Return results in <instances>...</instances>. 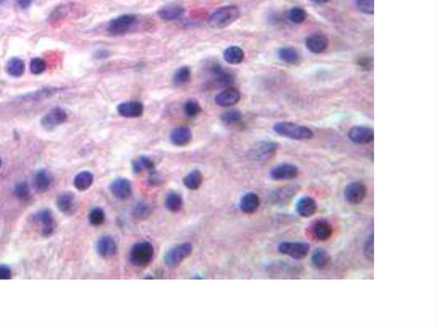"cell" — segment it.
Returning <instances> with one entry per match:
<instances>
[{"instance_id": "cell-1", "label": "cell", "mask_w": 438, "mask_h": 327, "mask_svg": "<svg viewBox=\"0 0 438 327\" xmlns=\"http://www.w3.org/2000/svg\"><path fill=\"white\" fill-rule=\"evenodd\" d=\"M240 15L241 11L237 6H223L212 13L208 23L213 28H224L238 20Z\"/></svg>"}, {"instance_id": "cell-2", "label": "cell", "mask_w": 438, "mask_h": 327, "mask_svg": "<svg viewBox=\"0 0 438 327\" xmlns=\"http://www.w3.org/2000/svg\"><path fill=\"white\" fill-rule=\"evenodd\" d=\"M274 131L282 137L295 140H307L313 138L310 128L290 122H278L274 126Z\"/></svg>"}, {"instance_id": "cell-3", "label": "cell", "mask_w": 438, "mask_h": 327, "mask_svg": "<svg viewBox=\"0 0 438 327\" xmlns=\"http://www.w3.org/2000/svg\"><path fill=\"white\" fill-rule=\"evenodd\" d=\"M154 249L149 242H139L132 247L129 252V261L139 268H143L152 262Z\"/></svg>"}, {"instance_id": "cell-4", "label": "cell", "mask_w": 438, "mask_h": 327, "mask_svg": "<svg viewBox=\"0 0 438 327\" xmlns=\"http://www.w3.org/2000/svg\"><path fill=\"white\" fill-rule=\"evenodd\" d=\"M192 251L193 246L189 243H183L172 247L164 255V264L170 268H177L185 259L190 256Z\"/></svg>"}, {"instance_id": "cell-5", "label": "cell", "mask_w": 438, "mask_h": 327, "mask_svg": "<svg viewBox=\"0 0 438 327\" xmlns=\"http://www.w3.org/2000/svg\"><path fill=\"white\" fill-rule=\"evenodd\" d=\"M137 16L134 14H125L115 18L108 24L107 31L111 35H123L136 25Z\"/></svg>"}, {"instance_id": "cell-6", "label": "cell", "mask_w": 438, "mask_h": 327, "mask_svg": "<svg viewBox=\"0 0 438 327\" xmlns=\"http://www.w3.org/2000/svg\"><path fill=\"white\" fill-rule=\"evenodd\" d=\"M301 190V186L297 184H290L277 188V190H273L270 195V200L271 203L274 205L283 207L289 203V202L296 196L299 190Z\"/></svg>"}, {"instance_id": "cell-7", "label": "cell", "mask_w": 438, "mask_h": 327, "mask_svg": "<svg viewBox=\"0 0 438 327\" xmlns=\"http://www.w3.org/2000/svg\"><path fill=\"white\" fill-rule=\"evenodd\" d=\"M309 235L315 240L324 242L331 238L333 233L332 224L326 219L319 218L313 220L308 226Z\"/></svg>"}, {"instance_id": "cell-8", "label": "cell", "mask_w": 438, "mask_h": 327, "mask_svg": "<svg viewBox=\"0 0 438 327\" xmlns=\"http://www.w3.org/2000/svg\"><path fill=\"white\" fill-rule=\"evenodd\" d=\"M310 250V245L304 242H283L278 245V251L295 260L307 257Z\"/></svg>"}, {"instance_id": "cell-9", "label": "cell", "mask_w": 438, "mask_h": 327, "mask_svg": "<svg viewBox=\"0 0 438 327\" xmlns=\"http://www.w3.org/2000/svg\"><path fill=\"white\" fill-rule=\"evenodd\" d=\"M279 144L274 141H261L250 151V158L258 162L266 161L277 153Z\"/></svg>"}, {"instance_id": "cell-10", "label": "cell", "mask_w": 438, "mask_h": 327, "mask_svg": "<svg viewBox=\"0 0 438 327\" xmlns=\"http://www.w3.org/2000/svg\"><path fill=\"white\" fill-rule=\"evenodd\" d=\"M34 220L40 226V232L44 237H50L56 229V221L50 209H42L34 215Z\"/></svg>"}, {"instance_id": "cell-11", "label": "cell", "mask_w": 438, "mask_h": 327, "mask_svg": "<svg viewBox=\"0 0 438 327\" xmlns=\"http://www.w3.org/2000/svg\"><path fill=\"white\" fill-rule=\"evenodd\" d=\"M367 196V187L366 185L360 181H354L347 184L344 190V196L347 202L356 205L363 202Z\"/></svg>"}, {"instance_id": "cell-12", "label": "cell", "mask_w": 438, "mask_h": 327, "mask_svg": "<svg viewBox=\"0 0 438 327\" xmlns=\"http://www.w3.org/2000/svg\"><path fill=\"white\" fill-rule=\"evenodd\" d=\"M299 169L297 166L291 164H283L277 165L270 172V176L273 180H290L298 176Z\"/></svg>"}, {"instance_id": "cell-13", "label": "cell", "mask_w": 438, "mask_h": 327, "mask_svg": "<svg viewBox=\"0 0 438 327\" xmlns=\"http://www.w3.org/2000/svg\"><path fill=\"white\" fill-rule=\"evenodd\" d=\"M210 75L213 83L219 86H229L234 83L235 78L234 75L226 71L225 69L219 65L218 63H213L209 68Z\"/></svg>"}, {"instance_id": "cell-14", "label": "cell", "mask_w": 438, "mask_h": 327, "mask_svg": "<svg viewBox=\"0 0 438 327\" xmlns=\"http://www.w3.org/2000/svg\"><path fill=\"white\" fill-rule=\"evenodd\" d=\"M68 116L61 108H54L45 114L41 119V125L46 130H52L57 126L66 122Z\"/></svg>"}, {"instance_id": "cell-15", "label": "cell", "mask_w": 438, "mask_h": 327, "mask_svg": "<svg viewBox=\"0 0 438 327\" xmlns=\"http://www.w3.org/2000/svg\"><path fill=\"white\" fill-rule=\"evenodd\" d=\"M349 140L355 144H370L374 140V132L365 126H355L349 130Z\"/></svg>"}, {"instance_id": "cell-16", "label": "cell", "mask_w": 438, "mask_h": 327, "mask_svg": "<svg viewBox=\"0 0 438 327\" xmlns=\"http://www.w3.org/2000/svg\"><path fill=\"white\" fill-rule=\"evenodd\" d=\"M110 189L116 199L123 201L131 196L132 184L127 178H116L110 184Z\"/></svg>"}, {"instance_id": "cell-17", "label": "cell", "mask_w": 438, "mask_h": 327, "mask_svg": "<svg viewBox=\"0 0 438 327\" xmlns=\"http://www.w3.org/2000/svg\"><path fill=\"white\" fill-rule=\"evenodd\" d=\"M241 99V93L234 87H228L221 92L215 98L216 104L221 107H231L237 104Z\"/></svg>"}, {"instance_id": "cell-18", "label": "cell", "mask_w": 438, "mask_h": 327, "mask_svg": "<svg viewBox=\"0 0 438 327\" xmlns=\"http://www.w3.org/2000/svg\"><path fill=\"white\" fill-rule=\"evenodd\" d=\"M143 104L139 101L124 102L118 105L117 112L125 118H137L142 116Z\"/></svg>"}, {"instance_id": "cell-19", "label": "cell", "mask_w": 438, "mask_h": 327, "mask_svg": "<svg viewBox=\"0 0 438 327\" xmlns=\"http://www.w3.org/2000/svg\"><path fill=\"white\" fill-rule=\"evenodd\" d=\"M317 209L318 204L312 196H302L296 203V211L302 217H312L316 213Z\"/></svg>"}, {"instance_id": "cell-20", "label": "cell", "mask_w": 438, "mask_h": 327, "mask_svg": "<svg viewBox=\"0 0 438 327\" xmlns=\"http://www.w3.org/2000/svg\"><path fill=\"white\" fill-rule=\"evenodd\" d=\"M328 45V38L320 33L312 34L306 40V46L312 53H322L327 49Z\"/></svg>"}, {"instance_id": "cell-21", "label": "cell", "mask_w": 438, "mask_h": 327, "mask_svg": "<svg viewBox=\"0 0 438 327\" xmlns=\"http://www.w3.org/2000/svg\"><path fill=\"white\" fill-rule=\"evenodd\" d=\"M96 249L99 256L104 258H108L116 254L117 246L113 238H111L110 236H103L97 242Z\"/></svg>"}, {"instance_id": "cell-22", "label": "cell", "mask_w": 438, "mask_h": 327, "mask_svg": "<svg viewBox=\"0 0 438 327\" xmlns=\"http://www.w3.org/2000/svg\"><path fill=\"white\" fill-rule=\"evenodd\" d=\"M311 261L313 267L318 270H324L331 264V256L330 253L324 248H317L313 250Z\"/></svg>"}, {"instance_id": "cell-23", "label": "cell", "mask_w": 438, "mask_h": 327, "mask_svg": "<svg viewBox=\"0 0 438 327\" xmlns=\"http://www.w3.org/2000/svg\"><path fill=\"white\" fill-rule=\"evenodd\" d=\"M57 206L60 211L63 214H74L76 209L75 196L72 192H64L61 194L57 200Z\"/></svg>"}, {"instance_id": "cell-24", "label": "cell", "mask_w": 438, "mask_h": 327, "mask_svg": "<svg viewBox=\"0 0 438 327\" xmlns=\"http://www.w3.org/2000/svg\"><path fill=\"white\" fill-rule=\"evenodd\" d=\"M185 9L179 4H169L158 9V15L164 21L178 20L184 15Z\"/></svg>"}, {"instance_id": "cell-25", "label": "cell", "mask_w": 438, "mask_h": 327, "mask_svg": "<svg viewBox=\"0 0 438 327\" xmlns=\"http://www.w3.org/2000/svg\"><path fill=\"white\" fill-rule=\"evenodd\" d=\"M260 205V197L254 192L245 194L239 203L241 210L246 214H253L254 212H256Z\"/></svg>"}, {"instance_id": "cell-26", "label": "cell", "mask_w": 438, "mask_h": 327, "mask_svg": "<svg viewBox=\"0 0 438 327\" xmlns=\"http://www.w3.org/2000/svg\"><path fill=\"white\" fill-rule=\"evenodd\" d=\"M192 137L193 136L189 128L180 127L174 129L170 134V141L175 146H185L190 143Z\"/></svg>"}, {"instance_id": "cell-27", "label": "cell", "mask_w": 438, "mask_h": 327, "mask_svg": "<svg viewBox=\"0 0 438 327\" xmlns=\"http://www.w3.org/2000/svg\"><path fill=\"white\" fill-rule=\"evenodd\" d=\"M52 177L51 173L45 169L39 170L33 177V186L38 192H45L51 186Z\"/></svg>"}, {"instance_id": "cell-28", "label": "cell", "mask_w": 438, "mask_h": 327, "mask_svg": "<svg viewBox=\"0 0 438 327\" xmlns=\"http://www.w3.org/2000/svg\"><path fill=\"white\" fill-rule=\"evenodd\" d=\"M224 57L227 63L236 65L242 63L244 60L245 53L242 48L232 45L224 51Z\"/></svg>"}, {"instance_id": "cell-29", "label": "cell", "mask_w": 438, "mask_h": 327, "mask_svg": "<svg viewBox=\"0 0 438 327\" xmlns=\"http://www.w3.org/2000/svg\"><path fill=\"white\" fill-rule=\"evenodd\" d=\"M92 182H93V175H92V172H88V171H82L75 176V179H74V185L78 190L84 191V190H87V189L91 187Z\"/></svg>"}, {"instance_id": "cell-30", "label": "cell", "mask_w": 438, "mask_h": 327, "mask_svg": "<svg viewBox=\"0 0 438 327\" xmlns=\"http://www.w3.org/2000/svg\"><path fill=\"white\" fill-rule=\"evenodd\" d=\"M277 55L281 61L288 64H295L299 62L300 56L298 51L294 47H282L277 51Z\"/></svg>"}, {"instance_id": "cell-31", "label": "cell", "mask_w": 438, "mask_h": 327, "mask_svg": "<svg viewBox=\"0 0 438 327\" xmlns=\"http://www.w3.org/2000/svg\"><path fill=\"white\" fill-rule=\"evenodd\" d=\"M132 166H133V171L135 173H140L143 171H148L150 172L155 170L154 163L146 156H140L139 158H136L133 162Z\"/></svg>"}, {"instance_id": "cell-32", "label": "cell", "mask_w": 438, "mask_h": 327, "mask_svg": "<svg viewBox=\"0 0 438 327\" xmlns=\"http://www.w3.org/2000/svg\"><path fill=\"white\" fill-rule=\"evenodd\" d=\"M183 205L182 196L176 191H171L165 198V207L172 213H177L182 209Z\"/></svg>"}, {"instance_id": "cell-33", "label": "cell", "mask_w": 438, "mask_h": 327, "mask_svg": "<svg viewBox=\"0 0 438 327\" xmlns=\"http://www.w3.org/2000/svg\"><path fill=\"white\" fill-rule=\"evenodd\" d=\"M203 174L200 170H194L185 176L183 184L189 190H197L202 184Z\"/></svg>"}, {"instance_id": "cell-34", "label": "cell", "mask_w": 438, "mask_h": 327, "mask_svg": "<svg viewBox=\"0 0 438 327\" xmlns=\"http://www.w3.org/2000/svg\"><path fill=\"white\" fill-rule=\"evenodd\" d=\"M6 69H7V72L9 75L14 76V77H20L23 75L24 71H25V64H24L23 61L20 58L13 57L8 61Z\"/></svg>"}, {"instance_id": "cell-35", "label": "cell", "mask_w": 438, "mask_h": 327, "mask_svg": "<svg viewBox=\"0 0 438 327\" xmlns=\"http://www.w3.org/2000/svg\"><path fill=\"white\" fill-rule=\"evenodd\" d=\"M191 69L183 66L182 68L177 69L173 76V83L176 86H182L188 84L190 81Z\"/></svg>"}, {"instance_id": "cell-36", "label": "cell", "mask_w": 438, "mask_h": 327, "mask_svg": "<svg viewBox=\"0 0 438 327\" xmlns=\"http://www.w3.org/2000/svg\"><path fill=\"white\" fill-rule=\"evenodd\" d=\"M271 268H272V272L275 274L280 275L281 278H283V275H284L283 276L284 278H289V274H295L296 271H297L294 265H289L285 262H280L274 263Z\"/></svg>"}, {"instance_id": "cell-37", "label": "cell", "mask_w": 438, "mask_h": 327, "mask_svg": "<svg viewBox=\"0 0 438 327\" xmlns=\"http://www.w3.org/2000/svg\"><path fill=\"white\" fill-rule=\"evenodd\" d=\"M221 119H222V122L226 125H236L242 121V115L239 110H229L222 115Z\"/></svg>"}, {"instance_id": "cell-38", "label": "cell", "mask_w": 438, "mask_h": 327, "mask_svg": "<svg viewBox=\"0 0 438 327\" xmlns=\"http://www.w3.org/2000/svg\"><path fill=\"white\" fill-rule=\"evenodd\" d=\"M151 213L152 209L150 208V206L143 202L137 203L133 209V215L137 220H146V218L149 217Z\"/></svg>"}, {"instance_id": "cell-39", "label": "cell", "mask_w": 438, "mask_h": 327, "mask_svg": "<svg viewBox=\"0 0 438 327\" xmlns=\"http://www.w3.org/2000/svg\"><path fill=\"white\" fill-rule=\"evenodd\" d=\"M14 194L18 199L21 201H27L29 200L31 193H30L29 186L27 182L21 181L15 184L14 188Z\"/></svg>"}, {"instance_id": "cell-40", "label": "cell", "mask_w": 438, "mask_h": 327, "mask_svg": "<svg viewBox=\"0 0 438 327\" xmlns=\"http://www.w3.org/2000/svg\"><path fill=\"white\" fill-rule=\"evenodd\" d=\"M288 16L293 23L301 24L306 21L307 17V13L304 9L300 7H294L289 10Z\"/></svg>"}, {"instance_id": "cell-41", "label": "cell", "mask_w": 438, "mask_h": 327, "mask_svg": "<svg viewBox=\"0 0 438 327\" xmlns=\"http://www.w3.org/2000/svg\"><path fill=\"white\" fill-rule=\"evenodd\" d=\"M89 222L92 226H100L105 220V214L101 208H94L90 212Z\"/></svg>"}, {"instance_id": "cell-42", "label": "cell", "mask_w": 438, "mask_h": 327, "mask_svg": "<svg viewBox=\"0 0 438 327\" xmlns=\"http://www.w3.org/2000/svg\"><path fill=\"white\" fill-rule=\"evenodd\" d=\"M202 111V109L200 107V104L194 100V99H189L184 104V112L186 116L188 117H195Z\"/></svg>"}, {"instance_id": "cell-43", "label": "cell", "mask_w": 438, "mask_h": 327, "mask_svg": "<svg viewBox=\"0 0 438 327\" xmlns=\"http://www.w3.org/2000/svg\"><path fill=\"white\" fill-rule=\"evenodd\" d=\"M46 69V63L44 60L39 57L33 58L30 63V71L33 75H40Z\"/></svg>"}, {"instance_id": "cell-44", "label": "cell", "mask_w": 438, "mask_h": 327, "mask_svg": "<svg viewBox=\"0 0 438 327\" xmlns=\"http://www.w3.org/2000/svg\"><path fill=\"white\" fill-rule=\"evenodd\" d=\"M356 6L360 11L367 15L374 13V0H356Z\"/></svg>"}, {"instance_id": "cell-45", "label": "cell", "mask_w": 438, "mask_h": 327, "mask_svg": "<svg viewBox=\"0 0 438 327\" xmlns=\"http://www.w3.org/2000/svg\"><path fill=\"white\" fill-rule=\"evenodd\" d=\"M364 256L367 261L373 262L374 260V235L372 234L367 238V242L364 245Z\"/></svg>"}, {"instance_id": "cell-46", "label": "cell", "mask_w": 438, "mask_h": 327, "mask_svg": "<svg viewBox=\"0 0 438 327\" xmlns=\"http://www.w3.org/2000/svg\"><path fill=\"white\" fill-rule=\"evenodd\" d=\"M11 270L6 265H0V280H10Z\"/></svg>"}, {"instance_id": "cell-47", "label": "cell", "mask_w": 438, "mask_h": 327, "mask_svg": "<svg viewBox=\"0 0 438 327\" xmlns=\"http://www.w3.org/2000/svg\"><path fill=\"white\" fill-rule=\"evenodd\" d=\"M162 182L161 176L156 172L155 170H153L152 172H150L149 183L152 185H158Z\"/></svg>"}, {"instance_id": "cell-48", "label": "cell", "mask_w": 438, "mask_h": 327, "mask_svg": "<svg viewBox=\"0 0 438 327\" xmlns=\"http://www.w3.org/2000/svg\"><path fill=\"white\" fill-rule=\"evenodd\" d=\"M17 4L21 9H27L33 2V0H16Z\"/></svg>"}, {"instance_id": "cell-49", "label": "cell", "mask_w": 438, "mask_h": 327, "mask_svg": "<svg viewBox=\"0 0 438 327\" xmlns=\"http://www.w3.org/2000/svg\"><path fill=\"white\" fill-rule=\"evenodd\" d=\"M360 64H361V67H363V68H367V69H370V64H372L373 65V62H370L369 58H362V59L360 61Z\"/></svg>"}, {"instance_id": "cell-50", "label": "cell", "mask_w": 438, "mask_h": 327, "mask_svg": "<svg viewBox=\"0 0 438 327\" xmlns=\"http://www.w3.org/2000/svg\"><path fill=\"white\" fill-rule=\"evenodd\" d=\"M310 1L313 3H318V4H323V3H328L331 0H310Z\"/></svg>"}, {"instance_id": "cell-51", "label": "cell", "mask_w": 438, "mask_h": 327, "mask_svg": "<svg viewBox=\"0 0 438 327\" xmlns=\"http://www.w3.org/2000/svg\"><path fill=\"white\" fill-rule=\"evenodd\" d=\"M2 166V160H1V158H0V167Z\"/></svg>"}, {"instance_id": "cell-52", "label": "cell", "mask_w": 438, "mask_h": 327, "mask_svg": "<svg viewBox=\"0 0 438 327\" xmlns=\"http://www.w3.org/2000/svg\"><path fill=\"white\" fill-rule=\"evenodd\" d=\"M4 1H5V0H0V3H3V2H4Z\"/></svg>"}]
</instances>
